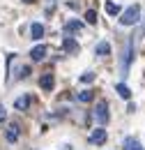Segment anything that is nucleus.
<instances>
[{"mask_svg": "<svg viewBox=\"0 0 145 150\" xmlns=\"http://www.w3.org/2000/svg\"><path fill=\"white\" fill-rule=\"evenodd\" d=\"M94 53H97V56H108L111 53V44L108 42H99V44L94 46Z\"/></svg>", "mask_w": 145, "mask_h": 150, "instance_id": "nucleus-10", "label": "nucleus"}, {"mask_svg": "<svg viewBox=\"0 0 145 150\" xmlns=\"http://www.w3.org/2000/svg\"><path fill=\"white\" fill-rule=\"evenodd\" d=\"M141 5H131L127 7L125 12H122V16H120V25H136V23H141Z\"/></svg>", "mask_w": 145, "mask_h": 150, "instance_id": "nucleus-1", "label": "nucleus"}, {"mask_svg": "<svg viewBox=\"0 0 145 150\" xmlns=\"http://www.w3.org/2000/svg\"><path fill=\"white\" fill-rule=\"evenodd\" d=\"M125 150H143V148H141L138 139H131V136H127V139H125Z\"/></svg>", "mask_w": 145, "mask_h": 150, "instance_id": "nucleus-12", "label": "nucleus"}, {"mask_svg": "<svg viewBox=\"0 0 145 150\" xmlns=\"http://www.w3.org/2000/svg\"><path fill=\"white\" fill-rule=\"evenodd\" d=\"M76 99L83 102V104H85V102H92V99H94V93H92V90H83V93L76 95Z\"/></svg>", "mask_w": 145, "mask_h": 150, "instance_id": "nucleus-14", "label": "nucleus"}, {"mask_svg": "<svg viewBox=\"0 0 145 150\" xmlns=\"http://www.w3.org/2000/svg\"><path fill=\"white\" fill-rule=\"evenodd\" d=\"M62 49H65L67 53H76V51H78V42H74L72 37H65L62 39Z\"/></svg>", "mask_w": 145, "mask_h": 150, "instance_id": "nucleus-7", "label": "nucleus"}, {"mask_svg": "<svg viewBox=\"0 0 145 150\" xmlns=\"http://www.w3.org/2000/svg\"><path fill=\"white\" fill-rule=\"evenodd\" d=\"M115 90H118V95H120L122 99H129V97H131V90H129L125 83H118V86H115Z\"/></svg>", "mask_w": 145, "mask_h": 150, "instance_id": "nucleus-13", "label": "nucleus"}, {"mask_svg": "<svg viewBox=\"0 0 145 150\" xmlns=\"http://www.w3.org/2000/svg\"><path fill=\"white\" fill-rule=\"evenodd\" d=\"M18 136H21V127H18V122H9V127L5 129V141H7V143H16Z\"/></svg>", "mask_w": 145, "mask_h": 150, "instance_id": "nucleus-3", "label": "nucleus"}, {"mask_svg": "<svg viewBox=\"0 0 145 150\" xmlns=\"http://www.w3.org/2000/svg\"><path fill=\"white\" fill-rule=\"evenodd\" d=\"M23 2H35V0H23Z\"/></svg>", "mask_w": 145, "mask_h": 150, "instance_id": "nucleus-19", "label": "nucleus"}, {"mask_svg": "<svg viewBox=\"0 0 145 150\" xmlns=\"http://www.w3.org/2000/svg\"><path fill=\"white\" fill-rule=\"evenodd\" d=\"M30 37L32 39H42L44 37V25H42V23H32V25H30Z\"/></svg>", "mask_w": 145, "mask_h": 150, "instance_id": "nucleus-8", "label": "nucleus"}, {"mask_svg": "<svg viewBox=\"0 0 145 150\" xmlns=\"http://www.w3.org/2000/svg\"><path fill=\"white\" fill-rule=\"evenodd\" d=\"M106 12H108L111 16H118V14H120V12H122V9H120V5H118V2H106Z\"/></svg>", "mask_w": 145, "mask_h": 150, "instance_id": "nucleus-15", "label": "nucleus"}, {"mask_svg": "<svg viewBox=\"0 0 145 150\" xmlns=\"http://www.w3.org/2000/svg\"><path fill=\"white\" fill-rule=\"evenodd\" d=\"M46 53H49V49H46L44 44H39V46H35V49L30 51V58H32L35 62H39V60H44V58H46Z\"/></svg>", "mask_w": 145, "mask_h": 150, "instance_id": "nucleus-5", "label": "nucleus"}, {"mask_svg": "<svg viewBox=\"0 0 145 150\" xmlns=\"http://www.w3.org/2000/svg\"><path fill=\"white\" fill-rule=\"evenodd\" d=\"M85 21H88V23H97V12H94V9H88V14H85Z\"/></svg>", "mask_w": 145, "mask_h": 150, "instance_id": "nucleus-16", "label": "nucleus"}, {"mask_svg": "<svg viewBox=\"0 0 145 150\" xmlns=\"http://www.w3.org/2000/svg\"><path fill=\"white\" fill-rule=\"evenodd\" d=\"M90 146H99V143H104L106 141V132H104V127H97V129L90 134Z\"/></svg>", "mask_w": 145, "mask_h": 150, "instance_id": "nucleus-4", "label": "nucleus"}, {"mask_svg": "<svg viewBox=\"0 0 145 150\" xmlns=\"http://www.w3.org/2000/svg\"><path fill=\"white\" fill-rule=\"evenodd\" d=\"M30 102H32V97H30V95H23V97H18L16 102H14V109H18V111H25V109L30 106Z\"/></svg>", "mask_w": 145, "mask_h": 150, "instance_id": "nucleus-6", "label": "nucleus"}, {"mask_svg": "<svg viewBox=\"0 0 145 150\" xmlns=\"http://www.w3.org/2000/svg\"><path fill=\"white\" fill-rule=\"evenodd\" d=\"M92 79H94V74H83V76H81V81H85V83L92 81Z\"/></svg>", "mask_w": 145, "mask_h": 150, "instance_id": "nucleus-17", "label": "nucleus"}, {"mask_svg": "<svg viewBox=\"0 0 145 150\" xmlns=\"http://www.w3.org/2000/svg\"><path fill=\"white\" fill-rule=\"evenodd\" d=\"M76 30H83V23H81V21H67V23H65V33H67V35H69V33H76Z\"/></svg>", "mask_w": 145, "mask_h": 150, "instance_id": "nucleus-9", "label": "nucleus"}, {"mask_svg": "<svg viewBox=\"0 0 145 150\" xmlns=\"http://www.w3.org/2000/svg\"><path fill=\"white\" fill-rule=\"evenodd\" d=\"M2 120H5V109L0 106V122H2Z\"/></svg>", "mask_w": 145, "mask_h": 150, "instance_id": "nucleus-18", "label": "nucleus"}, {"mask_svg": "<svg viewBox=\"0 0 145 150\" xmlns=\"http://www.w3.org/2000/svg\"><path fill=\"white\" fill-rule=\"evenodd\" d=\"M39 86H42L44 90H53V74H44L39 79Z\"/></svg>", "mask_w": 145, "mask_h": 150, "instance_id": "nucleus-11", "label": "nucleus"}, {"mask_svg": "<svg viewBox=\"0 0 145 150\" xmlns=\"http://www.w3.org/2000/svg\"><path fill=\"white\" fill-rule=\"evenodd\" d=\"M92 115H94L97 125H99V127H104V125L108 122V106H106V102H99V104H97V109L92 111Z\"/></svg>", "mask_w": 145, "mask_h": 150, "instance_id": "nucleus-2", "label": "nucleus"}]
</instances>
